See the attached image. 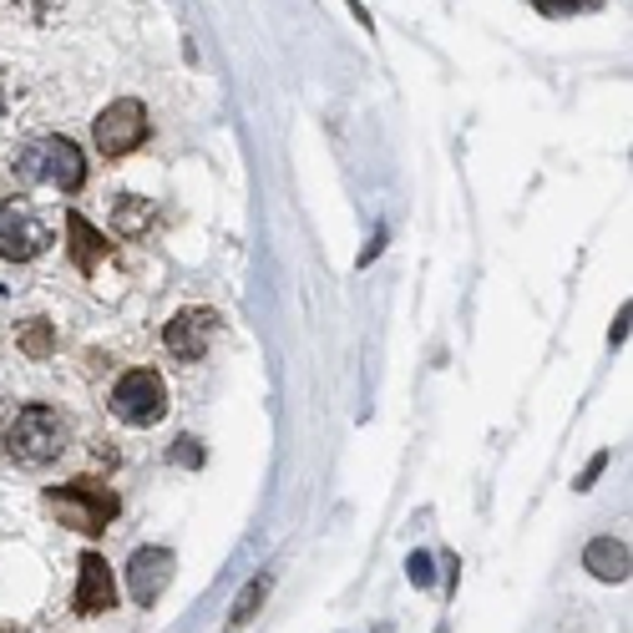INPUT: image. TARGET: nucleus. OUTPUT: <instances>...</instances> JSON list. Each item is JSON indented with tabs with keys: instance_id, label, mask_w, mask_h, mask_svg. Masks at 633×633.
Masks as SVG:
<instances>
[{
	"instance_id": "nucleus-4",
	"label": "nucleus",
	"mask_w": 633,
	"mask_h": 633,
	"mask_svg": "<svg viewBox=\"0 0 633 633\" xmlns=\"http://www.w3.org/2000/svg\"><path fill=\"white\" fill-rule=\"evenodd\" d=\"M112 415H117L122 426H137V431H148V426H158L162 415H167V385H162V375L158 370H148V365H137V370H127L117 385H112Z\"/></svg>"
},
{
	"instance_id": "nucleus-17",
	"label": "nucleus",
	"mask_w": 633,
	"mask_h": 633,
	"mask_svg": "<svg viewBox=\"0 0 633 633\" xmlns=\"http://www.w3.org/2000/svg\"><path fill=\"white\" fill-rule=\"evenodd\" d=\"M406 578H411L415 588H431V583H436V568H431V553H411V562H406Z\"/></svg>"
},
{
	"instance_id": "nucleus-7",
	"label": "nucleus",
	"mask_w": 633,
	"mask_h": 633,
	"mask_svg": "<svg viewBox=\"0 0 633 633\" xmlns=\"http://www.w3.org/2000/svg\"><path fill=\"white\" fill-rule=\"evenodd\" d=\"M213 330H219V310H203V305H193V310H177L173 320L162 324V345L167 355L177 360H203L208 345H213Z\"/></svg>"
},
{
	"instance_id": "nucleus-1",
	"label": "nucleus",
	"mask_w": 633,
	"mask_h": 633,
	"mask_svg": "<svg viewBox=\"0 0 633 633\" xmlns=\"http://www.w3.org/2000/svg\"><path fill=\"white\" fill-rule=\"evenodd\" d=\"M46 512L57 517L61 528L102 537V532L122 517V497L107 482H97V476H76V482L46 486Z\"/></svg>"
},
{
	"instance_id": "nucleus-11",
	"label": "nucleus",
	"mask_w": 633,
	"mask_h": 633,
	"mask_svg": "<svg viewBox=\"0 0 633 633\" xmlns=\"http://www.w3.org/2000/svg\"><path fill=\"white\" fill-rule=\"evenodd\" d=\"M66 238H72V244H66V249H72V264L82 269V274H97V269L107 264V253H112V244H107V238L97 234L76 208L66 213Z\"/></svg>"
},
{
	"instance_id": "nucleus-19",
	"label": "nucleus",
	"mask_w": 633,
	"mask_h": 633,
	"mask_svg": "<svg viewBox=\"0 0 633 633\" xmlns=\"http://www.w3.org/2000/svg\"><path fill=\"white\" fill-rule=\"evenodd\" d=\"M604 467H608V457H593V467L583 476H578V492H588L593 482H598V476H604Z\"/></svg>"
},
{
	"instance_id": "nucleus-18",
	"label": "nucleus",
	"mask_w": 633,
	"mask_h": 633,
	"mask_svg": "<svg viewBox=\"0 0 633 633\" xmlns=\"http://www.w3.org/2000/svg\"><path fill=\"white\" fill-rule=\"evenodd\" d=\"M385 249V228H375V234H370V244H365V253H360V269H370L375 264V253Z\"/></svg>"
},
{
	"instance_id": "nucleus-13",
	"label": "nucleus",
	"mask_w": 633,
	"mask_h": 633,
	"mask_svg": "<svg viewBox=\"0 0 633 633\" xmlns=\"http://www.w3.org/2000/svg\"><path fill=\"white\" fill-rule=\"evenodd\" d=\"M269 588H274V573H253L249 583H244V593L234 598V608H228V629H244V623L264 608V598H269Z\"/></svg>"
},
{
	"instance_id": "nucleus-8",
	"label": "nucleus",
	"mask_w": 633,
	"mask_h": 633,
	"mask_svg": "<svg viewBox=\"0 0 633 633\" xmlns=\"http://www.w3.org/2000/svg\"><path fill=\"white\" fill-rule=\"evenodd\" d=\"M173 568L177 558L167 547H133V558H127V593H133L137 608H152L167 593L173 583Z\"/></svg>"
},
{
	"instance_id": "nucleus-9",
	"label": "nucleus",
	"mask_w": 633,
	"mask_h": 633,
	"mask_svg": "<svg viewBox=\"0 0 633 633\" xmlns=\"http://www.w3.org/2000/svg\"><path fill=\"white\" fill-rule=\"evenodd\" d=\"M112 608H117V578H112L102 553H82V562H76V613L97 619Z\"/></svg>"
},
{
	"instance_id": "nucleus-20",
	"label": "nucleus",
	"mask_w": 633,
	"mask_h": 633,
	"mask_svg": "<svg viewBox=\"0 0 633 633\" xmlns=\"http://www.w3.org/2000/svg\"><path fill=\"white\" fill-rule=\"evenodd\" d=\"M629 320H633V310H629V305H623V310H619V320H613V335H608V339H613V345H623V339H629Z\"/></svg>"
},
{
	"instance_id": "nucleus-2",
	"label": "nucleus",
	"mask_w": 633,
	"mask_h": 633,
	"mask_svg": "<svg viewBox=\"0 0 633 633\" xmlns=\"http://www.w3.org/2000/svg\"><path fill=\"white\" fill-rule=\"evenodd\" d=\"M5 457L15 467H51V461L66 457V446H72V426L61 421L51 406H26V411L11 415V426H5Z\"/></svg>"
},
{
	"instance_id": "nucleus-14",
	"label": "nucleus",
	"mask_w": 633,
	"mask_h": 633,
	"mask_svg": "<svg viewBox=\"0 0 633 633\" xmlns=\"http://www.w3.org/2000/svg\"><path fill=\"white\" fill-rule=\"evenodd\" d=\"M15 345H21V355H30V360L57 355V324L51 320H26L21 330H15Z\"/></svg>"
},
{
	"instance_id": "nucleus-12",
	"label": "nucleus",
	"mask_w": 633,
	"mask_h": 633,
	"mask_svg": "<svg viewBox=\"0 0 633 633\" xmlns=\"http://www.w3.org/2000/svg\"><path fill=\"white\" fill-rule=\"evenodd\" d=\"M152 219H158V208L148 198H137V193H122L117 203H112V228L122 238H142L152 228Z\"/></svg>"
},
{
	"instance_id": "nucleus-10",
	"label": "nucleus",
	"mask_w": 633,
	"mask_h": 633,
	"mask_svg": "<svg viewBox=\"0 0 633 633\" xmlns=\"http://www.w3.org/2000/svg\"><path fill=\"white\" fill-rule=\"evenodd\" d=\"M629 543L623 537H593L588 547H583V568H588L598 583H629Z\"/></svg>"
},
{
	"instance_id": "nucleus-21",
	"label": "nucleus",
	"mask_w": 633,
	"mask_h": 633,
	"mask_svg": "<svg viewBox=\"0 0 633 633\" xmlns=\"http://www.w3.org/2000/svg\"><path fill=\"white\" fill-rule=\"evenodd\" d=\"M436 633H446V629H436Z\"/></svg>"
},
{
	"instance_id": "nucleus-6",
	"label": "nucleus",
	"mask_w": 633,
	"mask_h": 633,
	"mask_svg": "<svg viewBox=\"0 0 633 633\" xmlns=\"http://www.w3.org/2000/svg\"><path fill=\"white\" fill-rule=\"evenodd\" d=\"M91 137H97V152L102 158H127V152H137L148 142V107L137 102V97H117L112 107L97 112Z\"/></svg>"
},
{
	"instance_id": "nucleus-5",
	"label": "nucleus",
	"mask_w": 633,
	"mask_h": 633,
	"mask_svg": "<svg viewBox=\"0 0 633 633\" xmlns=\"http://www.w3.org/2000/svg\"><path fill=\"white\" fill-rule=\"evenodd\" d=\"M51 249V223L36 213L30 198H11L0 203V259L5 264H30Z\"/></svg>"
},
{
	"instance_id": "nucleus-3",
	"label": "nucleus",
	"mask_w": 633,
	"mask_h": 633,
	"mask_svg": "<svg viewBox=\"0 0 633 633\" xmlns=\"http://www.w3.org/2000/svg\"><path fill=\"white\" fill-rule=\"evenodd\" d=\"M15 177L36 188V183H51L61 193H82L87 188V158L76 148L72 137H41V142H30V148L15 152Z\"/></svg>"
},
{
	"instance_id": "nucleus-15",
	"label": "nucleus",
	"mask_w": 633,
	"mask_h": 633,
	"mask_svg": "<svg viewBox=\"0 0 633 633\" xmlns=\"http://www.w3.org/2000/svg\"><path fill=\"white\" fill-rule=\"evenodd\" d=\"M167 461H173V467H188V472H198V467H203V446L193 442V436H177L173 451H167Z\"/></svg>"
},
{
	"instance_id": "nucleus-16",
	"label": "nucleus",
	"mask_w": 633,
	"mask_h": 633,
	"mask_svg": "<svg viewBox=\"0 0 633 633\" xmlns=\"http://www.w3.org/2000/svg\"><path fill=\"white\" fill-rule=\"evenodd\" d=\"M543 15H583V11H604V0H532Z\"/></svg>"
}]
</instances>
